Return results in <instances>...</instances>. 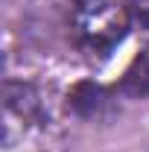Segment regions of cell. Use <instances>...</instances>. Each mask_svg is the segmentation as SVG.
Listing matches in <instances>:
<instances>
[{
	"label": "cell",
	"instance_id": "obj_4",
	"mask_svg": "<svg viewBox=\"0 0 149 152\" xmlns=\"http://www.w3.org/2000/svg\"><path fill=\"white\" fill-rule=\"evenodd\" d=\"M117 91L129 99H146L149 96V47H143L137 56L131 58L126 73L120 76Z\"/></svg>",
	"mask_w": 149,
	"mask_h": 152
},
{
	"label": "cell",
	"instance_id": "obj_1",
	"mask_svg": "<svg viewBox=\"0 0 149 152\" xmlns=\"http://www.w3.org/2000/svg\"><path fill=\"white\" fill-rule=\"evenodd\" d=\"M0 152H64L67 134L50 94L32 82L9 79L0 99Z\"/></svg>",
	"mask_w": 149,
	"mask_h": 152
},
{
	"label": "cell",
	"instance_id": "obj_3",
	"mask_svg": "<svg viewBox=\"0 0 149 152\" xmlns=\"http://www.w3.org/2000/svg\"><path fill=\"white\" fill-rule=\"evenodd\" d=\"M108 105V96H105V88L96 85V82H79L70 88L67 94V108L76 114V117H99V111Z\"/></svg>",
	"mask_w": 149,
	"mask_h": 152
},
{
	"label": "cell",
	"instance_id": "obj_2",
	"mask_svg": "<svg viewBox=\"0 0 149 152\" xmlns=\"http://www.w3.org/2000/svg\"><path fill=\"white\" fill-rule=\"evenodd\" d=\"M129 26V0H70V32L88 58H108Z\"/></svg>",
	"mask_w": 149,
	"mask_h": 152
},
{
	"label": "cell",
	"instance_id": "obj_5",
	"mask_svg": "<svg viewBox=\"0 0 149 152\" xmlns=\"http://www.w3.org/2000/svg\"><path fill=\"white\" fill-rule=\"evenodd\" d=\"M129 12L137 32H143L149 38V0H129Z\"/></svg>",
	"mask_w": 149,
	"mask_h": 152
}]
</instances>
